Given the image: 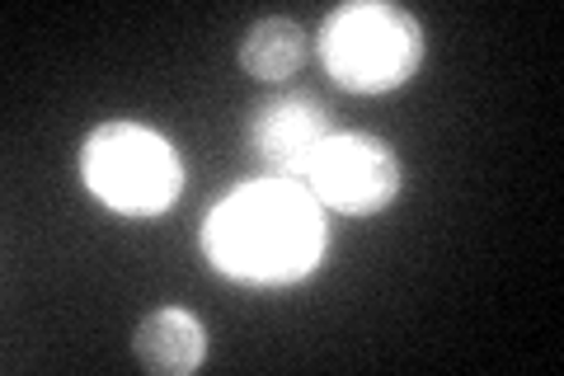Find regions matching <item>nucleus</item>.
I'll return each instance as SVG.
<instances>
[{
    "label": "nucleus",
    "mask_w": 564,
    "mask_h": 376,
    "mask_svg": "<svg viewBox=\"0 0 564 376\" xmlns=\"http://www.w3.org/2000/svg\"><path fill=\"white\" fill-rule=\"evenodd\" d=\"M321 62L334 85L352 95L400 89L423 62V29L391 0H348L321 24Z\"/></svg>",
    "instance_id": "obj_2"
},
{
    "label": "nucleus",
    "mask_w": 564,
    "mask_h": 376,
    "mask_svg": "<svg viewBox=\"0 0 564 376\" xmlns=\"http://www.w3.org/2000/svg\"><path fill=\"white\" fill-rule=\"evenodd\" d=\"M80 170L95 198L128 217H155L184 189L180 151L141 122H104L85 137Z\"/></svg>",
    "instance_id": "obj_3"
},
{
    "label": "nucleus",
    "mask_w": 564,
    "mask_h": 376,
    "mask_svg": "<svg viewBox=\"0 0 564 376\" xmlns=\"http://www.w3.org/2000/svg\"><path fill=\"white\" fill-rule=\"evenodd\" d=\"M132 357L155 376H188L207 357V330L203 320L184 307H155L141 315L132 330Z\"/></svg>",
    "instance_id": "obj_6"
},
{
    "label": "nucleus",
    "mask_w": 564,
    "mask_h": 376,
    "mask_svg": "<svg viewBox=\"0 0 564 376\" xmlns=\"http://www.w3.org/2000/svg\"><path fill=\"white\" fill-rule=\"evenodd\" d=\"M400 155L386 141L367 132H329L311 160L302 189H311L315 203L344 212V217H372L400 198Z\"/></svg>",
    "instance_id": "obj_4"
},
{
    "label": "nucleus",
    "mask_w": 564,
    "mask_h": 376,
    "mask_svg": "<svg viewBox=\"0 0 564 376\" xmlns=\"http://www.w3.org/2000/svg\"><path fill=\"white\" fill-rule=\"evenodd\" d=\"M306 62V33L296 20H282V14H263L245 29L240 39V66L245 76L254 80H288L296 76Z\"/></svg>",
    "instance_id": "obj_7"
},
{
    "label": "nucleus",
    "mask_w": 564,
    "mask_h": 376,
    "mask_svg": "<svg viewBox=\"0 0 564 376\" xmlns=\"http://www.w3.org/2000/svg\"><path fill=\"white\" fill-rule=\"evenodd\" d=\"M203 249L236 282H254V288L296 282L325 255L321 203L311 198V189L288 179L236 189L212 207Z\"/></svg>",
    "instance_id": "obj_1"
},
{
    "label": "nucleus",
    "mask_w": 564,
    "mask_h": 376,
    "mask_svg": "<svg viewBox=\"0 0 564 376\" xmlns=\"http://www.w3.org/2000/svg\"><path fill=\"white\" fill-rule=\"evenodd\" d=\"M329 137V109L311 95H278L263 99L245 122V141L263 170L288 184H306L315 151Z\"/></svg>",
    "instance_id": "obj_5"
}]
</instances>
